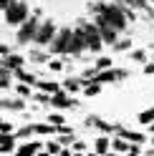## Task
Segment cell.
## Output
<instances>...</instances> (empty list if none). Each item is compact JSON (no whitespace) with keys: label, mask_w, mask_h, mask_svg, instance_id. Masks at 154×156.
Returning <instances> with one entry per match:
<instances>
[{"label":"cell","mask_w":154,"mask_h":156,"mask_svg":"<svg viewBox=\"0 0 154 156\" xmlns=\"http://www.w3.org/2000/svg\"><path fill=\"white\" fill-rule=\"evenodd\" d=\"M94 13L101 15L111 28H116L119 33H124L127 28V18H124V3H94Z\"/></svg>","instance_id":"cell-1"},{"label":"cell","mask_w":154,"mask_h":156,"mask_svg":"<svg viewBox=\"0 0 154 156\" xmlns=\"http://www.w3.org/2000/svg\"><path fill=\"white\" fill-rule=\"evenodd\" d=\"M38 25H41L38 15H28L25 20L20 23V28H18L15 41H18V43H33V38H35V33H38Z\"/></svg>","instance_id":"cell-2"},{"label":"cell","mask_w":154,"mask_h":156,"mask_svg":"<svg viewBox=\"0 0 154 156\" xmlns=\"http://www.w3.org/2000/svg\"><path fill=\"white\" fill-rule=\"evenodd\" d=\"M79 28H81V33H83V38H86V51L99 53V51H101V45H104L101 35H99V28H96L94 23H81Z\"/></svg>","instance_id":"cell-3"},{"label":"cell","mask_w":154,"mask_h":156,"mask_svg":"<svg viewBox=\"0 0 154 156\" xmlns=\"http://www.w3.org/2000/svg\"><path fill=\"white\" fill-rule=\"evenodd\" d=\"M25 18H28V5L23 0H13V3L5 8V23L8 25H20Z\"/></svg>","instance_id":"cell-4"},{"label":"cell","mask_w":154,"mask_h":156,"mask_svg":"<svg viewBox=\"0 0 154 156\" xmlns=\"http://www.w3.org/2000/svg\"><path fill=\"white\" fill-rule=\"evenodd\" d=\"M71 35H73V30H71V28H63V30H58V33H56V38L51 41V51H53L56 55H68Z\"/></svg>","instance_id":"cell-5"},{"label":"cell","mask_w":154,"mask_h":156,"mask_svg":"<svg viewBox=\"0 0 154 156\" xmlns=\"http://www.w3.org/2000/svg\"><path fill=\"white\" fill-rule=\"evenodd\" d=\"M56 33H58L56 23H53V20H46V23L38 25V33H35V38H33V43H38V45H51V41L56 38Z\"/></svg>","instance_id":"cell-6"},{"label":"cell","mask_w":154,"mask_h":156,"mask_svg":"<svg viewBox=\"0 0 154 156\" xmlns=\"http://www.w3.org/2000/svg\"><path fill=\"white\" fill-rule=\"evenodd\" d=\"M94 25L99 28V35H101V41L106 43V45H111V43H114V41H116V38H119V30H116V28H111V25H109L106 20H104L101 15H96Z\"/></svg>","instance_id":"cell-7"},{"label":"cell","mask_w":154,"mask_h":156,"mask_svg":"<svg viewBox=\"0 0 154 156\" xmlns=\"http://www.w3.org/2000/svg\"><path fill=\"white\" fill-rule=\"evenodd\" d=\"M51 106H56L61 111H71V108H76V98L71 93H66V91H56L51 96Z\"/></svg>","instance_id":"cell-8"},{"label":"cell","mask_w":154,"mask_h":156,"mask_svg":"<svg viewBox=\"0 0 154 156\" xmlns=\"http://www.w3.org/2000/svg\"><path fill=\"white\" fill-rule=\"evenodd\" d=\"M83 51H86V38H83V33H81V28H79V30H73V35H71L68 55H81Z\"/></svg>","instance_id":"cell-9"},{"label":"cell","mask_w":154,"mask_h":156,"mask_svg":"<svg viewBox=\"0 0 154 156\" xmlns=\"http://www.w3.org/2000/svg\"><path fill=\"white\" fill-rule=\"evenodd\" d=\"M114 133L121 136V139H127V141H131V144H144V141H147V139H144V133L129 131V129H124V126H119V123H114Z\"/></svg>","instance_id":"cell-10"},{"label":"cell","mask_w":154,"mask_h":156,"mask_svg":"<svg viewBox=\"0 0 154 156\" xmlns=\"http://www.w3.org/2000/svg\"><path fill=\"white\" fill-rule=\"evenodd\" d=\"M41 149H43V141H28L15 149V156H35Z\"/></svg>","instance_id":"cell-11"},{"label":"cell","mask_w":154,"mask_h":156,"mask_svg":"<svg viewBox=\"0 0 154 156\" xmlns=\"http://www.w3.org/2000/svg\"><path fill=\"white\" fill-rule=\"evenodd\" d=\"M15 151V133H0V154Z\"/></svg>","instance_id":"cell-12"},{"label":"cell","mask_w":154,"mask_h":156,"mask_svg":"<svg viewBox=\"0 0 154 156\" xmlns=\"http://www.w3.org/2000/svg\"><path fill=\"white\" fill-rule=\"evenodd\" d=\"M111 149L116 151V154H129V149H131V141L121 139V136H114V139H111Z\"/></svg>","instance_id":"cell-13"},{"label":"cell","mask_w":154,"mask_h":156,"mask_svg":"<svg viewBox=\"0 0 154 156\" xmlns=\"http://www.w3.org/2000/svg\"><path fill=\"white\" fill-rule=\"evenodd\" d=\"M81 88H83V96L94 98V96H99V93H101V88H104V86H101V83H96V81H83V86H81Z\"/></svg>","instance_id":"cell-14"},{"label":"cell","mask_w":154,"mask_h":156,"mask_svg":"<svg viewBox=\"0 0 154 156\" xmlns=\"http://www.w3.org/2000/svg\"><path fill=\"white\" fill-rule=\"evenodd\" d=\"M3 68H8V71H18V68H23V58L20 55H5L3 58Z\"/></svg>","instance_id":"cell-15"},{"label":"cell","mask_w":154,"mask_h":156,"mask_svg":"<svg viewBox=\"0 0 154 156\" xmlns=\"http://www.w3.org/2000/svg\"><path fill=\"white\" fill-rule=\"evenodd\" d=\"M94 149H96V154H99V156H104V154L111 149V139H106V136H99V139L94 141Z\"/></svg>","instance_id":"cell-16"},{"label":"cell","mask_w":154,"mask_h":156,"mask_svg":"<svg viewBox=\"0 0 154 156\" xmlns=\"http://www.w3.org/2000/svg\"><path fill=\"white\" fill-rule=\"evenodd\" d=\"M35 88H41L43 93H56V91H61V86L56 83V81H35Z\"/></svg>","instance_id":"cell-17"},{"label":"cell","mask_w":154,"mask_h":156,"mask_svg":"<svg viewBox=\"0 0 154 156\" xmlns=\"http://www.w3.org/2000/svg\"><path fill=\"white\" fill-rule=\"evenodd\" d=\"M81 86H83L81 78H66L63 81V91L66 93H76V91H81Z\"/></svg>","instance_id":"cell-18"},{"label":"cell","mask_w":154,"mask_h":156,"mask_svg":"<svg viewBox=\"0 0 154 156\" xmlns=\"http://www.w3.org/2000/svg\"><path fill=\"white\" fill-rule=\"evenodd\" d=\"M15 76H18V81H20V83H25V86H35V81H38L33 73L23 71V68H18V71H15Z\"/></svg>","instance_id":"cell-19"},{"label":"cell","mask_w":154,"mask_h":156,"mask_svg":"<svg viewBox=\"0 0 154 156\" xmlns=\"http://www.w3.org/2000/svg\"><path fill=\"white\" fill-rule=\"evenodd\" d=\"M96 71H106V68H114V61L109 55H101V58H96V63H94Z\"/></svg>","instance_id":"cell-20"},{"label":"cell","mask_w":154,"mask_h":156,"mask_svg":"<svg viewBox=\"0 0 154 156\" xmlns=\"http://www.w3.org/2000/svg\"><path fill=\"white\" fill-rule=\"evenodd\" d=\"M111 48H114V51H116V53H124V51H131V41H129V38H124V41H119V38H116V41L111 43Z\"/></svg>","instance_id":"cell-21"},{"label":"cell","mask_w":154,"mask_h":156,"mask_svg":"<svg viewBox=\"0 0 154 156\" xmlns=\"http://www.w3.org/2000/svg\"><path fill=\"white\" fill-rule=\"evenodd\" d=\"M23 101H0V108H10V111H23Z\"/></svg>","instance_id":"cell-22"},{"label":"cell","mask_w":154,"mask_h":156,"mask_svg":"<svg viewBox=\"0 0 154 156\" xmlns=\"http://www.w3.org/2000/svg\"><path fill=\"white\" fill-rule=\"evenodd\" d=\"M8 86H10V71L0 68V88H8Z\"/></svg>","instance_id":"cell-23"},{"label":"cell","mask_w":154,"mask_h":156,"mask_svg":"<svg viewBox=\"0 0 154 156\" xmlns=\"http://www.w3.org/2000/svg\"><path fill=\"white\" fill-rule=\"evenodd\" d=\"M31 136H33V126H23L15 131V139H31Z\"/></svg>","instance_id":"cell-24"},{"label":"cell","mask_w":154,"mask_h":156,"mask_svg":"<svg viewBox=\"0 0 154 156\" xmlns=\"http://www.w3.org/2000/svg\"><path fill=\"white\" fill-rule=\"evenodd\" d=\"M154 121V108H147L139 113V123H152Z\"/></svg>","instance_id":"cell-25"},{"label":"cell","mask_w":154,"mask_h":156,"mask_svg":"<svg viewBox=\"0 0 154 156\" xmlns=\"http://www.w3.org/2000/svg\"><path fill=\"white\" fill-rule=\"evenodd\" d=\"M61 149H63V146H61L58 141H48V144H46V151L51 154V156H56V154H58Z\"/></svg>","instance_id":"cell-26"},{"label":"cell","mask_w":154,"mask_h":156,"mask_svg":"<svg viewBox=\"0 0 154 156\" xmlns=\"http://www.w3.org/2000/svg\"><path fill=\"white\" fill-rule=\"evenodd\" d=\"M124 18H127V23H134V20H137V13H134V8L124 5Z\"/></svg>","instance_id":"cell-27"},{"label":"cell","mask_w":154,"mask_h":156,"mask_svg":"<svg viewBox=\"0 0 154 156\" xmlns=\"http://www.w3.org/2000/svg\"><path fill=\"white\" fill-rule=\"evenodd\" d=\"M131 61H137V63H147V53H144V51H131Z\"/></svg>","instance_id":"cell-28"},{"label":"cell","mask_w":154,"mask_h":156,"mask_svg":"<svg viewBox=\"0 0 154 156\" xmlns=\"http://www.w3.org/2000/svg\"><path fill=\"white\" fill-rule=\"evenodd\" d=\"M48 121H51L53 126H63L66 121H63V116H58V113H53V116H48Z\"/></svg>","instance_id":"cell-29"},{"label":"cell","mask_w":154,"mask_h":156,"mask_svg":"<svg viewBox=\"0 0 154 156\" xmlns=\"http://www.w3.org/2000/svg\"><path fill=\"white\" fill-rule=\"evenodd\" d=\"M71 146H73V151H86V144H83L81 139H73V141H71Z\"/></svg>","instance_id":"cell-30"},{"label":"cell","mask_w":154,"mask_h":156,"mask_svg":"<svg viewBox=\"0 0 154 156\" xmlns=\"http://www.w3.org/2000/svg\"><path fill=\"white\" fill-rule=\"evenodd\" d=\"M18 93H20L23 98H28V96H33V93H31V88H28L25 83H20V86H18Z\"/></svg>","instance_id":"cell-31"},{"label":"cell","mask_w":154,"mask_h":156,"mask_svg":"<svg viewBox=\"0 0 154 156\" xmlns=\"http://www.w3.org/2000/svg\"><path fill=\"white\" fill-rule=\"evenodd\" d=\"M144 73H147V76H154V61H152V63H144Z\"/></svg>","instance_id":"cell-32"},{"label":"cell","mask_w":154,"mask_h":156,"mask_svg":"<svg viewBox=\"0 0 154 156\" xmlns=\"http://www.w3.org/2000/svg\"><path fill=\"white\" fill-rule=\"evenodd\" d=\"M0 55H3V58H5V55H10V48H8L5 43H0Z\"/></svg>","instance_id":"cell-33"},{"label":"cell","mask_w":154,"mask_h":156,"mask_svg":"<svg viewBox=\"0 0 154 156\" xmlns=\"http://www.w3.org/2000/svg\"><path fill=\"white\" fill-rule=\"evenodd\" d=\"M61 68H63L61 61H51V71H61Z\"/></svg>","instance_id":"cell-34"},{"label":"cell","mask_w":154,"mask_h":156,"mask_svg":"<svg viewBox=\"0 0 154 156\" xmlns=\"http://www.w3.org/2000/svg\"><path fill=\"white\" fill-rule=\"evenodd\" d=\"M10 3H13V0H0V13H5V8L10 5Z\"/></svg>","instance_id":"cell-35"},{"label":"cell","mask_w":154,"mask_h":156,"mask_svg":"<svg viewBox=\"0 0 154 156\" xmlns=\"http://www.w3.org/2000/svg\"><path fill=\"white\" fill-rule=\"evenodd\" d=\"M144 156H154V149H149V151H144Z\"/></svg>","instance_id":"cell-36"},{"label":"cell","mask_w":154,"mask_h":156,"mask_svg":"<svg viewBox=\"0 0 154 156\" xmlns=\"http://www.w3.org/2000/svg\"><path fill=\"white\" fill-rule=\"evenodd\" d=\"M127 156H139V154H127Z\"/></svg>","instance_id":"cell-37"},{"label":"cell","mask_w":154,"mask_h":156,"mask_svg":"<svg viewBox=\"0 0 154 156\" xmlns=\"http://www.w3.org/2000/svg\"><path fill=\"white\" fill-rule=\"evenodd\" d=\"M152 146H154V136H152Z\"/></svg>","instance_id":"cell-38"}]
</instances>
